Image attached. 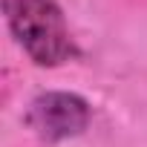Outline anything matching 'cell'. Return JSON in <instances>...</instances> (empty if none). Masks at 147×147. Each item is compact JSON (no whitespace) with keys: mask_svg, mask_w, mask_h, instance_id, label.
<instances>
[{"mask_svg":"<svg viewBox=\"0 0 147 147\" xmlns=\"http://www.w3.org/2000/svg\"><path fill=\"white\" fill-rule=\"evenodd\" d=\"M92 121V107L75 92H40L26 110V124L40 141H66L81 136Z\"/></svg>","mask_w":147,"mask_h":147,"instance_id":"obj_2","label":"cell"},{"mask_svg":"<svg viewBox=\"0 0 147 147\" xmlns=\"http://www.w3.org/2000/svg\"><path fill=\"white\" fill-rule=\"evenodd\" d=\"M9 32L38 66H61L78 58L66 18L55 0H3Z\"/></svg>","mask_w":147,"mask_h":147,"instance_id":"obj_1","label":"cell"}]
</instances>
